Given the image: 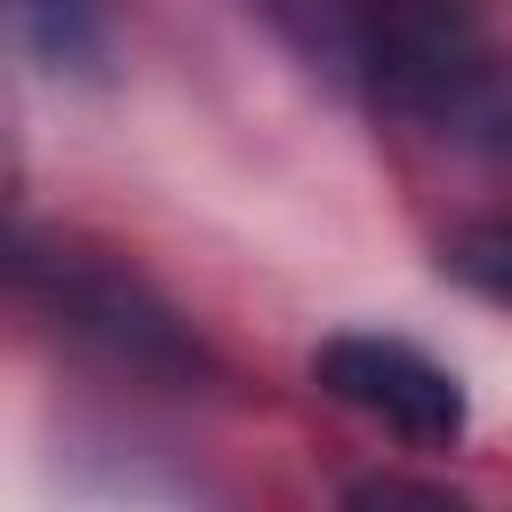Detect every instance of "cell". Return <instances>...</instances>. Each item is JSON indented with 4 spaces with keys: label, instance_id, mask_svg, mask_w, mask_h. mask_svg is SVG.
Here are the masks:
<instances>
[{
    "label": "cell",
    "instance_id": "obj_1",
    "mask_svg": "<svg viewBox=\"0 0 512 512\" xmlns=\"http://www.w3.org/2000/svg\"><path fill=\"white\" fill-rule=\"evenodd\" d=\"M264 16L376 112L464 152H512V56L472 0H264Z\"/></svg>",
    "mask_w": 512,
    "mask_h": 512
},
{
    "label": "cell",
    "instance_id": "obj_2",
    "mask_svg": "<svg viewBox=\"0 0 512 512\" xmlns=\"http://www.w3.org/2000/svg\"><path fill=\"white\" fill-rule=\"evenodd\" d=\"M24 288L56 312L64 336H80L88 352H104L112 368L128 376H160V384H184L200 376V336L120 264H96V256H24Z\"/></svg>",
    "mask_w": 512,
    "mask_h": 512
},
{
    "label": "cell",
    "instance_id": "obj_3",
    "mask_svg": "<svg viewBox=\"0 0 512 512\" xmlns=\"http://www.w3.org/2000/svg\"><path fill=\"white\" fill-rule=\"evenodd\" d=\"M312 384L344 408H360L368 424L416 440V448H448L464 432V384L416 352L408 336H376V328H352V336H328L312 352Z\"/></svg>",
    "mask_w": 512,
    "mask_h": 512
},
{
    "label": "cell",
    "instance_id": "obj_4",
    "mask_svg": "<svg viewBox=\"0 0 512 512\" xmlns=\"http://www.w3.org/2000/svg\"><path fill=\"white\" fill-rule=\"evenodd\" d=\"M16 32L48 72H96L104 56V0H16Z\"/></svg>",
    "mask_w": 512,
    "mask_h": 512
},
{
    "label": "cell",
    "instance_id": "obj_5",
    "mask_svg": "<svg viewBox=\"0 0 512 512\" xmlns=\"http://www.w3.org/2000/svg\"><path fill=\"white\" fill-rule=\"evenodd\" d=\"M440 264H448L456 280H472L480 296L512 304V224H472V232H456V240L440 248Z\"/></svg>",
    "mask_w": 512,
    "mask_h": 512
}]
</instances>
